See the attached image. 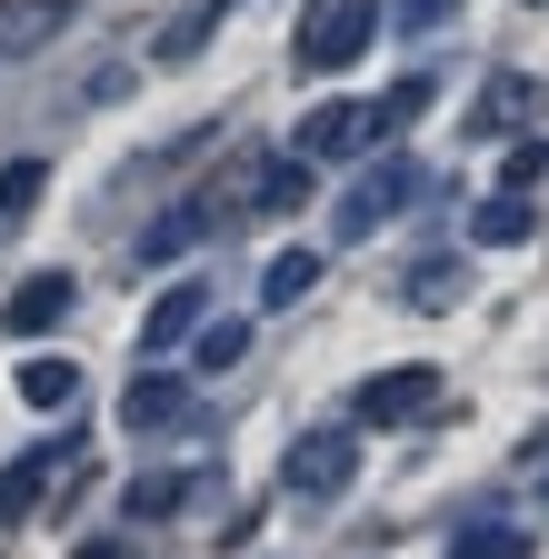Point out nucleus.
<instances>
[{
    "mask_svg": "<svg viewBox=\"0 0 549 559\" xmlns=\"http://www.w3.org/2000/svg\"><path fill=\"white\" fill-rule=\"evenodd\" d=\"M260 200H270V210H300V200H310V170H300V160L260 170Z\"/></svg>",
    "mask_w": 549,
    "mask_h": 559,
    "instance_id": "6ab92c4d",
    "label": "nucleus"
},
{
    "mask_svg": "<svg viewBox=\"0 0 549 559\" xmlns=\"http://www.w3.org/2000/svg\"><path fill=\"white\" fill-rule=\"evenodd\" d=\"M469 230H479V240H490V250H510V240L529 230V200H520V190H500V200H490V210H479V221H469Z\"/></svg>",
    "mask_w": 549,
    "mask_h": 559,
    "instance_id": "dca6fc26",
    "label": "nucleus"
},
{
    "mask_svg": "<svg viewBox=\"0 0 549 559\" xmlns=\"http://www.w3.org/2000/svg\"><path fill=\"white\" fill-rule=\"evenodd\" d=\"M420 110H430V81H399V91H390L370 120H380V130H399V120H420Z\"/></svg>",
    "mask_w": 549,
    "mask_h": 559,
    "instance_id": "412c9836",
    "label": "nucleus"
},
{
    "mask_svg": "<svg viewBox=\"0 0 549 559\" xmlns=\"http://www.w3.org/2000/svg\"><path fill=\"white\" fill-rule=\"evenodd\" d=\"M220 11H230V0H200V11H180V21L160 31V60H190L200 40H211V31H220Z\"/></svg>",
    "mask_w": 549,
    "mask_h": 559,
    "instance_id": "4468645a",
    "label": "nucleus"
},
{
    "mask_svg": "<svg viewBox=\"0 0 549 559\" xmlns=\"http://www.w3.org/2000/svg\"><path fill=\"white\" fill-rule=\"evenodd\" d=\"M450 559H529V539H520V530H500V520H479V530H460V539H450Z\"/></svg>",
    "mask_w": 549,
    "mask_h": 559,
    "instance_id": "2eb2a0df",
    "label": "nucleus"
},
{
    "mask_svg": "<svg viewBox=\"0 0 549 559\" xmlns=\"http://www.w3.org/2000/svg\"><path fill=\"white\" fill-rule=\"evenodd\" d=\"M81 21V0H0V60H31Z\"/></svg>",
    "mask_w": 549,
    "mask_h": 559,
    "instance_id": "423d86ee",
    "label": "nucleus"
},
{
    "mask_svg": "<svg viewBox=\"0 0 549 559\" xmlns=\"http://www.w3.org/2000/svg\"><path fill=\"white\" fill-rule=\"evenodd\" d=\"M200 310H211V290H200V280H180V290H160V310L141 320V340H151V349H170V340H190V320H200Z\"/></svg>",
    "mask_w": 549,
    "mask_h": 559,
    "instance_id": "9d476101",
    "label": "nucleus"
},
{
    "mask_svg": "<svg viewBox=\"0 0 549 559\" xmlns=\"http://www.w3.org/2000/svg\"><path fill=\"white\" fill-rule=\"evenodd\" d=\"M310 280H320V250H281V260L260 270V300H270V310H290V300L310 290Z\"/></svg>",
    "mask_w": 549,
    "mask_h": 559,
    "instance_id": "9b49d317",
    "label": "nucleus"
},
{
    "mask_svg": "<svg viewBox=\"0 0 549 559\" xmlns=\"http://www.w3.org/2000/svg\"><path fill=\"white\" fill-rule=\"evenodd\" d=\"M370 40H380L370 0H310V11H300V70H350Z\"/></svg>",
    "mask_w": 549,
    "mask_h": 559,
    "instance_id": "f257e3e1",
    "label": "nucleus"
},
{
    "mask_svg": "<svg viewBox=\"0 0 549 559\" xmlns=\"http://www.w3.org/2000/svg\"><path fill=\"white\" fill-rule=\"evenodd\" d=\"M360 140H380L370 100H320V110L300 120V140H290V151H300V160H339V151H360Z\"/></svg>",
    "mask_w": 549,
    "mask_h": 559,
    "instance_id": "39448f33",
    "label": "nucleus"
},
{
    "mask_svg": "<svg viewBox=\"0 0 549 559\" xmlns=\"http://www.w3.org/2000/svg\"><path fill=\"white\" fill-rule=\"evenodd\" d=\"M180 500H190V469H151L141 489H130V520H170Z\"/></svg>",
    "mask_w": 549,
    "mask_h": 559,
    "instance_id": "ddd939ff",
    "label": "nucleus"
},
{
    "mask_svg": "<svg viewBox=\"0 0 549 559\" xmlns=\"http://www.w3.org/2000/svg\"><path fill=\"white\" fill-rule=\"evenodd\" d=\"M430 400H440V370H380V380H360V419H370V430L430 419Z\"/></svg>",
    "mask_w": 549,
    "mask_h": 559,
    "instance_id": "20e7f679",
    "label": "nucleus"
},
{
    "mask_svg": "<svg viewBox=\"0 0 549 559\" xmlns=\"http://www.w3.org/2000/svg\"><path fill=\"white\" fill-rule=\"evenodd\" d=\"M190 230H200V210H170V221L141 240V260H151V270H160V260H180V250H190Z\"/></svg>",
    "mask_w": 549,
    "mask_h": 559,
    "instance_id": "a211bd4d",
    "label": "nucleus"
},
{
    "mask_svg": "<svg viewBox=\"0 0 549 559\" xmlns=\"http://www.w3.org/2000/svg\"><path fill=\"white\" fill-rule=\"evenodd\" d=\"M71 300H81V280H71V270H31L21 290L0 300V330H11V340H40V330L71 320Z\"/></svg>",
    "mask_w": 549,
    "mask_h": 559,
    "instance_id": "f03ea898",
    "label": "nucleus"
},
{
    "mask_svg": "<svg viewBox=\"0 0 549 559\" xmlns=\"http://www.w3.org/2000/svg\"><path fill=\"white\" fill-rule=\"evenodd\" d=\"M21 400H31V409H71V400H81V370H71V360H31V370H21Z\"/></svg>",
    "mask_w": 549,
    "mask_h": 559,
    "instance_id": "f8f14e48",
    "label": "nucleus"
},
{
    "mask_svg": "<svg viewBox=\"0 0 549 559\" xmlns=\"http://www.w3.org/2000/svg\"><path fill=\"white\" fill-rule=\"evenodd\" d=\"M120 419H130V430H190L200 409H190V390H180V380H160V370H151V380H130Z\"/></svg>",
    "mask_w": 549,
    "mask_h": 559,
    "instance_id": "1a4fd4ad",
    "label": "nucleus"
},
{
    "mask_svg": "<svg viewBox=\"0 0 549 559\" xmlns=\"http://www.w3.org/2000/svg\"><path fill=\"white\" fill-rule=\"evenodd\" d=\"M60 469H81V440H60V450H31V460H11V479H0V520H21L40 489H60Z\"/></svg>",
    "mask_w": 549,
    "mask_h": 559,
    "instance_id": "0eeeda50",
    "label": "nucleus"
},
{
    "mask_svg": "<svg viewBox=\"0 0 549 559\" xmlns=\"http://www.w3.org/2000/svg\"><path fill=\"white\" fill-rule=\"evenodd\" d=\"M450 11H460V0H399V21H409V31H430V21H450Z\"/></svg>",
    "mask_w": 549,
    "mask_h": 559,
    "instance_id": "5701e85b",
    "label": "nucleus"
},
{
    "mask_svg": "<svg viewBox=\"0 0 549 559\" xmlns=\"http://www.w3.org/2000/svg\"><path fill=\"white\" fill-rule=\"evenodd\" d=\"M409 190H420V170H409V160H380L350 200H339V230H370V221H390V210L409 200Z\"/></svg>",
    "mask_w": 549,
    "mask_h": 559,
    "instance_id": "6e6552de",
    "label": "nucleus"
},
{
    "mask_svg": "<svg viewBox=\"0 0 549 559\" xmlns=\"http://www.w3.org/2000/svg\"><path fill=\"white\" fill-rule=\"evenodd\" d=\"M40 180H50V160H31V151H21L11 170H0V221H21V210L40 200Z\"/></svg>",
    "mask_w": 549,
    "mask_h": 559,
    "instance_id": "f3484780",
    "label": "nucleus"
},
{
    "mask_svg": "<svg viewBox=\"0 0 549 559\" xmlns=\"http://www.w3.org/2000/svg\"><path fill=\"white\" fill-rule=\"evenodd\" d=\"M240 349H250V330L230 320V330H211V340H200V370H230V360H240Z\"/></svg>",
    "mask_w": 549,
    "mask_h": 559,
    "instance_id": "4be33fe9",
    "label": "nucleus"
},
{
    "mask_svg": "<svg viewBox=\"0 0 549 559\" xmlns=\"http://www.w3.org/2000/svg\"><path fill=\"white\" fill-rule=\"evenodd\" d=\"M500 180H510V190H520V200H529V190H539V180H549V151H539V140H520V151H510V160H500Z\"/></svg>",
    "mask_w": 549,
    "mask_h": 559,
    "instance_id": "aec40b11",
    "label": "nucleus"
},
{
    "mask_svg": "<svg viewBox=\"0 0 549 559\" xmlns=\"http://www.w3.org/2000/svg\"><path fill=\"white\" fill-rule=\"evenodd\" d=\"M281 479L300 489V500H339V479H350V430H300Z\"/></svg>",
    "mask_w": 549,
    "mask_h": 559,
    "instance_id": "7ed1b4c3",
    "label": "nucleus"
}]
</instances>
